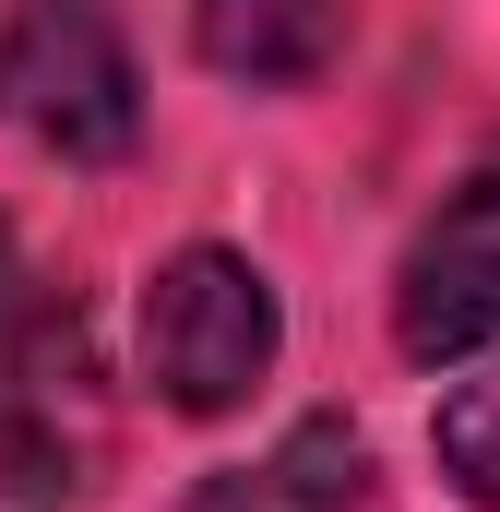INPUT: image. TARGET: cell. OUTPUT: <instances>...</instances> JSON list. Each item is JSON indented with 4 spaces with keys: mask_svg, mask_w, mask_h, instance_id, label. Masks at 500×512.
<instances>
[{
    "mask_svg": "<svg viewBox=\"0 0 500 512\" xmlns=\"http://www.w3.org/2000/svg\"><path fill=\"white\" fill-rule=\"evenodd\" d=\"M358 501H370V441L346 417H298L274 453L191 489V512H358Z\"/></svg>",
    "mask_w": 500,
    "mask_h": 512,
    "instance_id": "cell-5",
    "label": "cell"
},
{
    "mask_svg": "<svg viewBox=\"0 0 500 512\" xmlns=\"http://www.w3.org/2000/svg\"><path fill=\"white\" fill-rule=\"evenodd\" d=\"M191 48L250 96H286L346 48V0H191Z\"/></svg>",
    "mask_w": 500,
    "mask_h": 512,
    "instance_id": "cell-4",
    "label": "cell"
},
{
    "mask_svg": "<svg viewBox=\"0 0 500 512\" xmlns=\"http://www.w3.org/2000/svg\"><path fill=\"white\" fill-rule=\"evenodd\" d=\"M393 346L429 358V370L500 346V143L441 191V215L405 239V274H393Z\"/></svg>",
    "mask_w": 500,
    "mask_h": 512,
    "instance_id": "cell-3",
    "label": "cell"
},
{
    "mask_svg": "<svg viewBox=\"0 0 500 512\" xmlns=\"http://www.w3.org/2000/svg\"><path fill=\"white\" fill-rule=\"evenodd\" d=\"M429 453H441V477H453L477 512H500V346H489V358H477L453 393H441V417H429Z\"/></svg>",
    "mask_w": 500,
    "mask_h": 512,
    "instance_id": "cell-6",
    "label": "cell"
},
{
    "mask_svg": "<svg viewBox=\"0 0 500 512\" xmlns=\"http://www.w3.org/2000/svg\"><path fill=\"white\" fill-rule=\"evenodd\" d=\"M274 358H286V310H274L262 262L191 239L143 274V382L167 417H239L274 382Z\"/></svg>",
    "mask_w": 500,
    "mask_h": 512,
    "instance_id": "cell-1",
    "label": "cell"
},
{
    "mask_svg": "<svg viewBox=\"0 0 500 512\" xmlns=\"http://www.w3.org/2000/svg\"><path fill=\"white\" fill-rule=\"evenodd\" d=\"M0 120L60 167L131 155L143 72H131L120 0H12V24H0Z\"/></svg>",
    "mask_w": 500,
    "mask_h": 512,
    "instance_id": "cell-2",
    "label": "cell"
}]
</instances>
